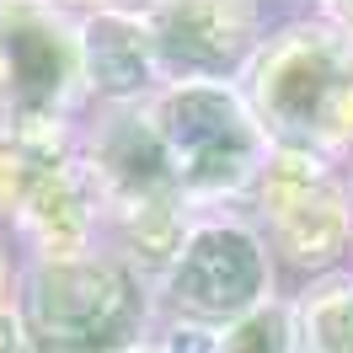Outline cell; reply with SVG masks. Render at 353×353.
Segmentation results:
<instances>
[{
	"label": "cell",
	"instance_id": "cell-1",
	"mask_svg": "<svg viewBox=\"0 0 353 353\" xmlns=\"http://www.w3.org/2000/svg\"><path fill=\"white\" fill-rule=\"evenodd\" d=\"M252 118L294 155H321L353 134V38L289 27L252 59Z\"/></svg>",
	"mask_w": 353,
	"mask_h": 353
},
{
	"label": "cell",
	"instance_id": "cell-2",
	"mask_svg": "<svg viewBox=\"0 0 353 353\" xmlns=\"http://www.w3.org/2000/svg\"><path fill=\"white\" fill-rule=\"evenodd\" d=\"M22 353H129L139 332V289L118 257H38L17 300Z\"/></svg>",
	"mask_w": 353,
	"mask_h": 353
},
{
	"label": "cell",
	"instance_id": "cell-3",
	"mask_svg": "<svg viewBox=\"0 0 353 353\" xmlns=\"http://www.w3.org/2000/svg\"><path fill=\"white\" fill-rule=\"evenodd\" d=\"M81 86V22L48 6H0V134H65Z\"/></svg>",
	"mask_w": 353,
	"mask_h": 353
},
{
	"label": "cell",
	"instance_id": "cell-4",
	"mask_svg": "<svg viewBox=\"0 0 353 353\" xmlns=\"http://www.w3.org/2000/svg\"><path fill=\"white\" fill-rule=\"evenodd\" d=\"M150 118L172 155L176 188L188 193H236L263 166V129L252 108L220 81L172 86Z\"/></svg>",
	"mask_w": 353,
	"mask_h": 353
},
{
	"label": "cell",
	"instance_id": "cell-5",
	"mask_svg": "<svg viewBox=\"0 0 353 353\" xmlns=\"http://www.w3.org/2000/svg\"><path fill=\"white\" fill-rule=\"evenodd\" d=\"M263 289H268L263 246L236 225H209L199 236H188L172 263V305L193 327L252 316Z\"/></svg>",
	"mask_w": 353,
	"mask_h": 353
},
{
	"label": "cell",
	"instance_id": "cell-6",
	"mask_svg": "<svg viewBox=\"0 0 353 353\" xmlns=\"http://www.w3.org/2000/svg\"><path fill=\"white\" fill-rule=\"evenodd\" d=\"M86 172L97 182V193H108L123 214L172 203V188H176L172 155H166L161 129H155V118L145 108H112L97 123L91 150H86Z\"/></svg>",
	"mask_w": 353,
	"mask_h": 353
},
{
	"label": "cell",
	"instance_id": "cell-7",
	"mask_svg": "<svg viewBox=\"0 0 353 353\" xmlns=\"http://www.w3.org/2000/svg\"><path fill=\"white\" fill-rule=\"evenodd\" d=\"M252 22L246 6H161L145 17L155 70L214 81L252 54Z\"/></svg>",
	"mask_w": 353,
	"mask_h": 353
},
{
	"label": "cell",
	"instance_id": "cell-8",
	"mask_svg": "<svg viewBox=\"0 0 353 353\" xmlns=\"http://www.w3.org/2000/svg\"><path fill=\"white\" fill-rule=\"evenodd\" d=\"M268 220L279 230V246L300 268H321L343 246V203L332 199L327 176L310 166V155L289 150L273 172H268Z\"/></svg>",
	"mask_w": 353,
	"mask_h": 353
},
{
	"label": "cell",
	"instance_id": "cell-9",
	"mask_svg": "<svg viewBox=\"0 0 353 353\" xmlns=\"http://www.w3.org/2000/svg\"><path fill=\"white\" fill-rule=\"evenodd\" d=\"M81 81L91 97H102L112 108H129L134 97H145L155 81V54L145 17L129 11H97L81 22Z\"/></svg>",
	"mask_w": 353,
	"mask_h": 353
},
{
	"label": "cell",
	"instance_id": "cell-10",
	"mask_svg": "<svg viewBox=\"0 0 353 353\" xmlns=\"http://www.w3.org/2000/svg\"><path fill=\"white\" fill-rule=\"evenodd\" d=\"M91 220H97V182H91L86 166L65 161L59 172H48L32 199L17 209V225H22L32 246L48 257H81L91 236Z\"/></svg>",
	"mask_w": 353,
	"mask_h": 353
},
{
	"label": "cell",
	"instance_id": "cell-11",
	"mask_svg": "<svg viewBox=\"0 0 353 353\" xmlns=\"http://www.w3.org/2000/svg\"><path fill=\"white\" fill-rule=\"evenodd\" d=\"M294 337L305 353H353V284L316 289L300 305Z\"/></svg>",
	"mask_w": 353,
	"mask_h": 353
},
{
	"label": "cell",
	"instance_id": "cell-12",
	"mask_svg": "<svg viewBox=\"0 0 353 353\" xmlns=\"http://www.w3.org/2000/svg\"><path fill=\"white\" fill-rule=\"evenodd\" d=\"M294 343V321H289V310L279 305H257L252 316H241L230 337L220 343V353H289Z\"/></svg>",
	"mask_w": 353,
	"mask_h": 353
},
{
	"label": "cell",
	"instance_id": "cell-13",
	"mask_svg": "<svg viewBox=\"0 0 353 353\" xmlns=\"http://www.w3.org/2000/svg\"><path fill=\"white\" fill-rule=\"evenodd\" d=\"M0 353H22V327L11 305H0Z\"/></svg>",
	"mask_w": 353,
	"mask_h": 353
},
{
	"label": "cell",
	"instance_id": "cell-14",
	"mask_svg": "<svg viewBox=\"0 0 353 353\" xmlns=\"http://www.w3.org/2000/svg\"><path fill=\"white\" fill-rule=\"evenodd\" d=\"M6 289H11V268H6V252H0V305H6Z\"/></svg>",
	"mask_w": 353,
	"mask_h": 353
},
{
	"label": "cell",
	"instance_id": "cell-15",
	"mask_svg": "<svg viewBox=\"0 0 353 353\" xmlns=\"http://www.w3.org/2000/svg\"><path fill=\"white\" fill-rule=\"evenodd\" d=\"M129 353H155V348H129Z\"/></svg>",
	"mask_w": 353,
	"mask_h": 353
}]
</instances>
